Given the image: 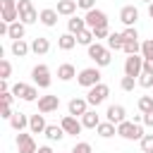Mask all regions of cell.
Listing matches in <instances>:
<instances>
[{"label":"cell","mask_w":153,"mask_h":153,"mask_svg":"<svg viewBox=\"0 0 153 153\" xmlns=\"http://www.w3.org/2000/svg\"><path fill=\"white\" fill-rule=\"evenodd\" d=\"M88 48V57L96 62V67H108L110 62H112V57H110V48L108 45H103V43H91V45H86Z\"/></svg>","instance_id":"cell-1"},{"label":"cell","mask_w":153,"mask_h":153,"mask_svg":"<svg viewBox=\"0 0 153 153\" xmlns=\"http://www.w3.org/2000/svg\"><path fill=\"white\" fill-rule=\"evenodd\" d=\"M117 136L127 139V141H141L143 139V127L136 124V122H120L117 124Z\"/></svg>","instance_id":"cell-2"},{"label":"cell","mask_w":153,"mask_h":153,"mask_svg":"<svg viewBox=\"0 0 153 153\" xmlns=\"http://www.w3.org/2000/svg\"><path fill=\"white\" fill-rule=\"evenodd\" d=\"M108 96H110V86L100 81V84H96V86H91V88H88L86 100H88V105H100V103H105V100H108Z\"/></svg>","instance_id":"cell-3"},{"label":"cell","mask_w":153,"mask_h":153,"mask_svg":"<svg viewBox=\"0 0 153 153\" xmlns=\"http://www.w3.org/2000/svg\"><path fill=\"white\" fill-rule=\"evenodd\" d=\"M76 81H79L81 86H86V88L96 86V84H100V69H98V67H86V69H81V72L76 74Z\"/></svg>","instance_id":"cell-4"},{"label":"cell","mask_w":153,"mask_h":153,"mask_svg":"<svg viewBox=\"0 0 153 153\" xmlns=\"http://www.w3.org/2000/svg\"><path fill=\"white\" fill-rule=\"evenodd\" d=\"M141 72H143V55H127V60H124V74L139 79Z\"/></svg>","instance_id":"cell-5"},{"label":"cell","mask_w":153,"mask_h":153,"mask_svg":"<svg viewBox=\"0 0 153 153\" xmlns=\"http://www.w3.org/2000/svg\"><path fill=\"white\" fill-rule=\"evenodd\" d=\"M12 93H14L17 98L26 100V103H33V100L38 98V91H36V86H29V84H24V81H17V84L12 86Z\"/></svg>","instance_id":"cell-6"},{"label":"cell","mask_w":153,"mask_h":153,"mask_svg":"<svg viewBox=\"0 0 153 153\" xmlns=\"http://www.w3.org/2000/svg\"><path fill=\"white\" fill-rule=\"evenodd\" d=\"M17 10H19V22H24V24L38 22V12L33 10V2H31V0H19Z\"/></svg>","instance_id":"cell-7"},{"label":"cell","mask_w":153,"mask_h":153,"mask_svg":"<svg viewBox=\"0 0 153 153\" xmlns=\"http://www.w3.org/2000/svg\"><path fill=\"white\" fill-rule=\"evenodd\" d=\"M31 79H33V84L36 86H41V88H48L50 86V69H48V65H36L33 69H31Z\"/></svg>","instance_id":"cell-8"},{"label":"cell","mask_w":153,"mask_h":153,"mask_svg":"<svg viewBox=\"0 0 153 153\" xmlns=\"http://www.w3.org/2000/svg\"><path fill=\"white\" fill-rule=\"evenodd\" d=\"M84 19H86V26H88V29H98V26H108V14H105L103 10H96V7H93V10H88Z\"/></svg>","instance_id":"cell-9"},{"label":"cell","mask_w":153,"mask_h":153,"mask_svg":"<svg viewBox=\"0 0 153 153\" xmlns=\"http://www.w3.org/2000/svg\"><path fill=\"white\" fill-rule=\"evenodd\" d=\"M17 151H19V153H36L38 146H36V141H33L31 134L19 131V134H17Z\"/></svg>","instance_id":"cell-10"},{"label":"cell","mask_w":153,"mask_h":153,"mask_svg":"<svg viewBox=\"0 0 153 153\" xmlns=\"http://www.w3.org/2000/svg\"><path fill=\"white\" fill-rule=\"evenodd\" d=\"M57 108H60V98H57V96L48 93V96H41V98H38V112L48 115V112H55Z\"/></svg>","instance_id":"cell-11"},{"label":"cell","mask_w":153,"mask_h":153,"mask_svg":"<svg viewBox=\"0 0 153 153\" xmlns=\"http://www.w3.org/2000/svg\"><path fill=\"white\" fill-rule=\"evenodd\" d=\"M60 124H62V129L67 131V134H72V136H76V134H81V129H84V124L74 117V115H65L62 120H60Z\"/></svg>","instance_id":"cell-12"},{"label":"cell","mask_w":153,"mask_h":153,"mask_svg":"<svg viewBox=\"0 0 153 153\" xmlns=\"http://www.w3.org/2000/svg\"><path fill=\"white\" fill-rule=\"evenodd\" d=\"M136 19H139V10H136L134 5H124V7L120 10V22H122L124 26H134Z\"/></svg>","instance_id":"cell-13"},{"label":"cell","mask_w":153,"mask_h":153,"mask_svg":"<svg viewBox=\"0 0 153 153\" xmlns=\"http://www.w3.org/2000/svg\"><path fill=\"white\" fill-rule=\"evenodd\" d=\"M124 117H127L124 105H110V108H108V112H105V120H108V122H112V124L124 122Z\"/></svg>","instance_id":"cell-14"},{"label":"cell","mask_w":153,"mask_h":153,"mask_svg":"<svg viewBox=\"0 0 153 153\" xmlns=\"http://www.w3.org/2000/svg\"><path fill=\"white\" fill-rule=\"evenodd\" d=\"M67 108H69V115H74V117H81V115L88 110V100H86V98H72Z\"/></svg>","instance_id":"cell-15"},{"label":"cell","mask_w":153,"mask_h":153,"mask_svg":"<svg viewBox=\"0 0 153 153\" xmlns=\"http://www.w3.org/2000/svg\"><path fill=\"white\" fill-rule=\"evenodd\" d=\"M45 117H43V112H36V115H31L29 117V129H31V134H43L45 131Z\"/></svg>","instance_id":"cell-16"},{"label":"cell","mask_w":153,"mask_h":153,"mask_svg":"<svg viewBox=\"0 0 153 153\" xmlns=\"http://www.w3.org/2000/svg\"><path fill=\"white\" fill-rule=\"evenodd\" d=\"M50 50V41L45 38V36H36L33 41H31V53H36V55H45Z\"/></svg>","instance_id":"cell-17"},{"label":"cell","mask_w":153,"mask_h":153,"mask_svg":"<svg viewBox=\"0 0 153 153\" xmlns=\"http://www.w3.org/2000/svg\"><path fill=\"white\" fill-rule=\"evenodd\" d=\"M10 50H12V55H14V57H24V55H29V53H31V45H29L24 38H19V41H12Z\"/></svg>","instance_id":"cell-18"},{"label":"cell","mask_w":153,"mask_h":153,"mask_svg":"<svg viewBox=\"0 0 153 153\" xmlns=\"http://www.w3.org/2000/svg\"><path fill=\"white\" fill-rule=\"evenodd\" d=\"M76 76V69H74V65H69V62H62L60 67H57V79L60 81H72Z\"/></svg>","instance_id":"cell-19"},{"label":"cell","mask_w":153,"mask_h":153,"mask_svg":"<svg viewBox=\"0 0 153 153\" xmlns=\"http://www.w3.org/2000/svg\"><path fill=\"white\" fill-rule=\"evenodd\" d=\"M81 124H84V129H96V127L100 124L98 112H96V110H86V112L81 115Z\"/></svg>","instance_id":"cell-20"},{"label":"cell","mask_w":153,"mask_h":153,"mask_svg":"<svg viewBox=\"0 0 153 153\" xmlns=\"http://www.w3.org/2000/svg\"><path fill=\"white\" fill-rule=\"evenodd\" d=\"M43 134H45V139H48V141H60L62 136H67V131L62 129V124H48Z\"/></svg>","instance_id":"cell-21"},{"label":"cell","mask_w":153,"mask_h":153,"mask_svg":"<svg viewBox=\"0 0 153 153\" xmlns=\"http://www.w3.org/2000/svg\"><path fill=\"white\" fill-rule=\"evenodd\" d=\"M84 29H86V19H84V17H74V14H72V17L67 19V31H69V33L76 36V33L84 31Z\"/></svg>","instance_id":"cell-22"},{"label":"cell","mask_w":153,"mask_h":153,"mask_svg":"<svg viewBox=\"0 0 153 153\" xmlns=\"http://www.w3.org/2000/svg\"><path fill=\"white\" fill-rule=\"evenodd\" d=\"M76 7H79V2H76V0H60V2H57V14L72 17V14L76 12Z\"/></svg>","instance_id":"cell-23"},{"label":"cell","mask_w":153,"mask_h":153,"mask_svg":"<svg viewBox=\"0 0 153 153\" xmlns=\"http://www.w3.org/2000/svg\"><path fill=\"white\" fill-rule=\"evenodd\" d=\"M38 19H41V24H45V26H55V24H57V10L45 7V10H41Z\"/></svg>","instance_id":"cell-24"},{"label":"cell","mask_w":153,"mask_h":153,"mask_svg":"<svg viewBox=\"0 0 153 153\" xmlns=\"http://www.w3.org/2000/svg\"><path fill=\"white\" fill-rule=\"evenodd\" d=\"M24 33H26V24H24V22H12V24H10V31H7V36H10L12 41H19V38H24Z\"/></svg>","instance_id":"cell-25"},{"label":"cell","mask_w":153,"mask_h":153,"mask_svg":"<svg viewBox=\"0 0 153 153\" xmlns=\"http://www.w3.org/2000/svg\"><path fill=\"white\" fill-rule=\"evenodd\" d=\"M10 124H12V129H17V131H24V129L29 127V117H26L24 112H14V115L10 117Z\"/></svg>","instance_id":"cell-26"},{"label":"cell","mask_w":153,"mask_h":153,"mask_svg":"<svg viewBox=\"0 0 153 153\" xmlns=\"http://www.w3.org/2000/svg\"><path fill=\"white\" fill-rule=\"evenodd\" d=\"M96 131H98V136H103V139H110V136H115L117 134V124H112V122H100L98 127H96Z\"/></svg>","instance_id":"cell-27"},{"label":"cell","mask_w":153,"mask_h":153,"mask_svg":"<svg viewBox=\"0 0 153 153\" xmlns=\"http://www.w3.org/2000/svg\"><path fill=\"white\" fill-rule=\"evenodd\" d=\"M74 45H76V36H74V33H69V31H67V33H62V36L57 38V48H60V50H72Z\"/></svg>","instance_id":"cell-28"},{"label":"cell","mask_w":153,"mask_h":153,"mask_svg":"<svg viewBox=\"0 0 153 153\" xmlns=\"http://www.w3.org/2000/svg\"><path fill=\"white\" fill-rule=\"evenodd\" d=\"M108 48L110 50H122L124 48V36L122 33H110L108 36Z\"/></svg>","instance_id":"cell-29"},{"label":"cell","mask_w":153,"mask_h":153,"mask_svg":"<svg viewBox=\"0 0 153 153\" xmlns=\"http://www.w3.org/2000/svg\"><path fill=\"white\" fill-rule=\"evenodd\" d=\"M93 38H96V36H93V29H88V26H86L84 31L76 33V43H81V45H91Z\"/></svg>","instance_id":"cell-30"},{"label":"cell","mask_w":153,"mask_h":153,"mask_svg":"<svg viewBox=\"0 0 153 153\" xmlns=\"http://www.w3.org/2000/svg\"><path fill=\"white\" fill-rule=\"evenodd\" d=\"M127 55H139V50H141V43L139 41H124V48H122Z\"/></svg>","instance_id":"cell-31"},{"label":"cell","mask_w":153,"mask_h":153,"mask_svg":"<svg viewBox=\"0 0 153 153\" xmlns=\"http://www.w3.org/2000/svg\"><path fill=\"white\" fill-rule=\"evenodd\" d=\"M136 105H139L141 112H151V110H153V98H151V96H141Z\"/></svg>","instance_id":"cell-32"},{"label":"cell","mask_w":153,"mask_h":153,"mask_svg":"<svg viewBox=\"0 0 153 153\" xmlns=\"http://www.w3.org/2000/svg\"><path fill=\"white\" fill-rule=\"evenodd\" d=\"M136 81H139V86H141V88H151V86H153V74H148V72H141Z\"/></svg>","instance_id":"cell-33"},{"label":"cell","mask_w":153,"mask_h":153,"mask_svg":"<svg viewBox=\"0 0 153 153\" xmlns=\"http://www.w3.org/2000/svg\"><path fill=\"white\" fill-rule=\"evenodd\" d=\"M143 153H153V134H143V139L139 141Z\"/></svg>","instance_id":"cell-34"},{"label":"cell","mask_w":153,"mask_h":153,"mask_svg":"<svg viewBox=\"0 0 153 153\" xmlns=\"http://www.w3.org/2000/svg\"><path fill=\"white\" fill-rule=\"evenodd\" d=\"M10 74H12V65H10V60H0V79H10Z\"/></svg>","instance_id":"cell-35"},{"label":"cell","mask_w":153,"mask_h":153,"mask_svg":"<svg viewBox=\"0 0 153 153\" xmlns=\"http://www.w3.org/2000/svg\"><path fill=\"white\" fill-rule=\"evenodd\" d=\"M136 84H139V81H136L134 76H127V74H124V76H122V81H120L122 91H134V86H136Z\"/></svg>","instance_id":"cell-36"},{"label":"cell","mask_w":153,"mask_h":153,"mask_svg":"<svg viewBox=\"0 0 153 153\" xmlns=\"http://www.w3.org/2000/svg\"><path fill=\"white\" fill-rule=\"evenodd\" d=\"M141 55L143 57H153V38H146L141 43Z\"/></svg>","instance_id":"cell-37"},{"label":"cell","mask_w":153,"mask_h":153,"mask_svg":"<svg viewBox=\"0 0 153 153\" xmlns=\"http://www.w3.org/2000/svg\"><path fill=\"white\" fill-rule=\"evenodd\" d=\"M122 36H124V41H139V31H136L134 26H127V29L122 31Z\"/></svg>","instance_id":"cell-38"},{"label":"cell","mask_w":153,"mask_h":153,"mask_svg":"<svg viewBox=\"0 0 153 153\" xmlns=\"http://www.w3.org/2000/svg\"><path fill=\"white\" fill-rule=\"evenodd\" d=\"M69 153H91V143H86V141H79Z\"/></svg>","instance_id":"cell-39"},{"label":"cell","mask_w":153,"mask_h":153,"mask_svg":"<svg viewBox=\"0 0 153 153\" xmlns=\"http://www.w3.org/2000/svg\"><path fill=\"white\" fill-rule=\"evenodd\" d=\"M93 36L96 38H108L110 36V29L108 26H98V29H93Z\"/></svg>","instance_id":"cell-40"},{"label":"cell","mask_w":153,"mask_h":153,"mask_svg":"<svg viewBox=\"0 0 153 153\" xmlns=\"http://www.w3.org/2000/svg\"><path fill=\"white\" fill-rule=\"evenodd\" d=\"M12 115H14V112H12V105H5V103H2V110H0V117L10 122V117H12Z\"/></svg>","instance_id":"cell-41"},{"label":"cell","mask_w":153,"mask_h":153,"mask_svg":"<svg viewBox=\"0 0 153 153\" xmlns=\"http://www.w3.org/2000/svg\"><path fill=\"white\" fill-rule=\"evenodd\" d=\"M79 7L88 12V10H93V7H96V0H79Z\"/></svg>","instance_id":"cell-42"},{"label":"cell","mask_w":153,"mask_h":153,"mask_svg":"<svg viewBox=\"0 0 153 153\" xmlns=\"http://www.w3.org/2000/svg\"><path fill=\"white\" fill-rule=\"evenodd\" d=\"M143 72L153 74V57H143Z\"/></svg>","instance_id":"cell-43"},{"label":"cell","mask_w":153,"mask_h":153,"mask_svg":"<svg viewBox=\"0 0 153 153\" xmlns=\"http://www.w3.org/2000/svg\"><path fill=\"white\" fill-rule=\"evenodd\" d=\"M143 124L146 127H153V110L151 112H143Z\"/></svg>","instance_id":"cell-44"},{"label":"cell","mask_w":153,"mask_h":153,"mask_svg":"<svg viewBox=\"0 0 153 153\" xmlns=\"http://www.w3.org/2000/svg\"><path fill=\"white\" fill-rule=\"evenodd\" d=\"M36 153H53V148H50V146H41Z\"/></svg>","instance_id":"cell-45"},{"label":"cell","mask_w":153,"mask_h":153,"mask_svg":"<svg viewBox=\"0 0 153 153\" xmlns=\"http://www.w3.org/2000/svg\"><path fill=\"white\" fill-rule=\"evenodd\" d=\"M148 17H151V19H153V2H151V5H148Z\"/></svg>","instance_id":"cell-46"},{"label":"cell","mask_w":153,"mask_h":153,"mask_svg":"<svg viewBox=\"0 0 153 153\" xmlns=\"http://www.w3.org/2000/svg\"><path fill=\"white\" fill-rule=\"evenodd\" d=\"M141 2H148V5H151V2H153V0H141Z\"/></svg>","instance_id":"cell-47"},{"label":"cell","mask_w":153,"mask_h":153,"mask_svg":"<svg viewBox=\"0 0 153 153\" xmlns=\"http://www.w3.org/2000/svg\"><path fill=\"white\" fill-rule=\"evenodd\" d=\"M76 2H79V0H76Z\"/></svg>","instance_id":"cell-48"}]
</instances>
